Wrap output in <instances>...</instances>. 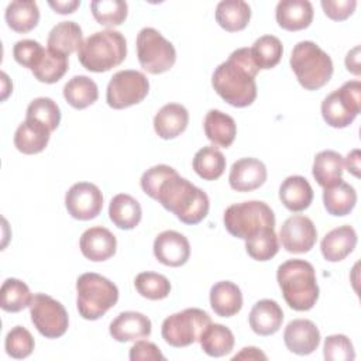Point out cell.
Returning <instances> with one entry per match:
<instances>
[{
    "instance_id": "cell-14",
    "label": "cell",
    "mask_w": 361,
    "mask_h": 361,
    "mask_svg": "<svg viewBox=\"0 0 361 361\" xmlns=\"http://www.w3.org/2000/svg\"><path fill=\"white\" fill-rule=\"evenodd\" d=\"M316 226L303 214H295L286 219L279 230V241L282 247L292 254L309 252L316 244Z\"/></svg>"
},
{
    "instance_id": "cell-48",
    "label": "cell",
    "mask_w": 361,
    "mask_h": 361,
    "mask_svg": "<svg viewBox=\"0 0 361 361\" xmlns=\"http://www.w3.org/2000/svg\"><path fill=\"white\" fill-rule=\"evenodd\" d=\"M128 357L131 361L165 360V355L161 353V350L158 348L157 344L147 341V340H141V338L133 344V347L130 348Z\"/></svg>"
},
{
    "instance_id": "cell-13",
    "label": "cell",
    "mask_w": 361,
    "mask_h": 361,
    "mask_svg": "<svg viewBox=\"0 0 361 361\" xmlns=\"http://www.w3.org/2000/svg\"><path fill=\"white\" fill-rule=\"evenodd\" d=\"M65 207L76 220H92L103 209V195L94 183L78 182L66 192Z\"/></svg>"
},
{
    "instance_id": "cell-32",
    "label": "cell",
    "mask_w": 361,
    "mask_h": 361,
    "mask_svg": "<svg viewBox=\"0 0 361 361\" xmlns=\"http://www.w3.org/2000/svg\"><path fill=\"white\" fill-rule=\"evenodd\" d=\"M7 25L16 32H28L34 30L39 21V8L35 1L16 0L11 1L4 13Z\"/></svg>"
},
{
    "instance_id": "cell-42",
    "label": "cell",
    "mask_w": 361,
    "mask_h": 361,
    "mask_svg": "<svg viewBox=\"0 0 361 361\" xmlns=\"http://www.w3.org/2000/svg\"><path fill=\"white\" fill-rule=\"evenodd\" d=\"M137 292L149 300L165 299L171 292V282L166 276L157 272H140L134 279Z\"/></svg>"
},
{
    "instance_id": "cell-7",
    "label": "cell",
    "mask_w": 361,
    "mask_h": 361,
    "mask_svg": "<svg viewBox=\"0 0 361 361\" xmlns=\"http://www.w3.org/2000/svg\"><path fill=\"white\" fill-rule=\"evenodd\" d=\"M226 230L237 238L248 240L264 228H275L272 209L261 200H247L228 206L223 216Z\"/></svg>"
},
{
    "instance_id": "cell-18",
    "label": "cell",
    "mask_w": 361,
    "mask_h": 361,
    "mask_svg": "<svg viewBox=\"0 0 361 361\" xmlns=\"http://www.w3.org/2000/svg\"><path fill=\"white\" fill-rule=\"evenodd\" d=\"M79 247L85 258L93 262H102L116 254L117 240L109 228L96 226L87 228L82 234Z\"/></svg>"
},
{
    "instance_id": "cell-22",
    "label": "cell",
    "mask_w": 361,
    "mask_h": 361,
    "mask_svg": "<svg viewBox=\"0 0 361 361\" xmlns=\"http://www.w3.org/2000/svg\"><path fill=\"white\" fill-rule=\"evenodd\" d=\"M357 245V233L351 226H340L329 231L322 243L320 250L326 261L338 262L347 258Z\"/></svg>"
},
{
    "instance_id": "cell-3",
    "label": "cell",
    "mask_w": 361,
    "mask_h": 361,
    "mask_svg": "<svg viewBox=\"0 0 361 361\" xmlns=\"http://www.w3.org/2000/svg\"><path fill=\"white\" fill-rule=\"evenodd\" d=\"M276 281L288 306L298 312L310 310L319 299L314 268L305 259H288L278 267Z\"/></svg>"
},
{
    "instance_id": "cell-15",
    "label": "cell",
    "mask_w": 361,
    "mask_h": 361,
    "mask_svg": "<svg viewBox=\"0 0 361 361\" xmlns=\"http://www.w3.org/2000/svg\"><path fill=\"white\" fill-rule=\"evenodd\" d=\"M152 250L155 258L166 267H182L190 257V244L188 238L175 230L159 233L154 240Z\"/></svg>"
},
{
    "instance_id": "cell-29",
    "label": "cell",
    "mask_w": 361,
    "mask_h": 361,
    "mask_svg": "<svg viewBox=\"0 0 361 361\" xmlns=\"http://www.w3.org/2000/svg\"><path fill=\"white\" fill-rule=\"evenodd\" d=\"M83 44V32L78 23L75 21H61L58 23L48 35L47 45L49 49L69 56L78 52Z\"/></svg>"
},
{
    "instance_id": "cell-35",
    "label": "cell",
    "mask_w": 361,
    "mask_h": 361,
    "mask_svg": "<svg viewBox=\"0 0 361 361\" xmlns=\"http://www.w3.org/2000/svg\"><path fill=\"white\" fill-rule=\"evenodd\" d=\"M202 350L210 357H224L234 348L233 331L219 323H210L199 338Z\"/></svg>"
},
{
    "instance_id": "cell-4",
    "label": "cell",
    "mask_w": 361,
    "mask_h": 361,
    "mask_svg": "<svg viewBox=\"0 0 361 361\" xmlns=\"http://www.w3.org/2000/svg\"><path fill=\"white\" fill-rule=\"evenodd\" d=\"M127 56V41L120 31L104 30L89 35L78 51L82 66L102 73L118 66Z\"/></svg>"
},
{
    "instance_id": "cell-8",
    "label": "cell",
    "mask_w": 361,
    "mask_h": 361,
    "mask_svg": "<svg viewBox=\"0 0 361 361\" xmlns=\"http://www.w3.org/2000/svg\"><path fill=\"white\" fill-rule=\"evenodd\" d=\"M210 323V316L204 310L189 307L168 316L162 322L161 334L166 344L182 348L199 341L202 333Z\"/></svg>"
},
{
    "instance_id": "cell-49",
    "label": "cell",
    "mask_w": 361,
    "mask_h": 361,
    "mask_svg": "<svg viewBox=\"0 0 361 361\" xmlns=\"http://www.w3.org/2000/svg\"><path fill=\"white\" fill-rule=\"evenodd\" d=\"M49 7L58 13V14H71L73 13L79 6V0H68V1H48Z\"/></svg>"
},
{
    "instance_id": "cell-37",
    "label": "cell",
    "mask_w": 361,
    "mask_h": 361,
    "mask_svg": "<svg viewBox=\"0 0 361 361\" xmlns=\"http://www.w3.org/2000/svg\"><path fill=\"white\" fill-rule=\"evenodd\" d=\"M34 296L27 286L20 279L7 278L0 289V306L4 312L17 313L25 307H30Z\"/></svg>"
},
{
    "instance_id": "cell-31",
    "label": "cell",
    "mask_w": 361,
    "mask_h": 361,
    "mask_svg": "<svg viewBox=\"0 0 361 361\" xmlns=\"http://www.w3.org/2000/svg\"><path fill=\"white\" fill-rule=\"evenodd\" d=\"M250 18L251 7L243 0H223L216 7V21L228 32L244 30L248 25Z\"/></svg>"
},
{
    "instance_id": "cell-9",
    "label": "cell",
    "mask_w": 361,
    "mask_h": 361,
    "mask_svg": "<svg viewBox=\"0 0 361 361\" xmlns=\"http://www.w3.org/2000/svg\"><path fill=\"white\" fill-rule=\"evenodd\" d=\"M323 120L333 128L348 127L361 111V83L348 80L322 102Z\"/></svg>"
},
{
    "instance_id": "cell-21",
    "label": "cell",
    "mask_w": 361,
    "mask_h": 361,
    "mask_svg": "<svg viewBox=\"0 0 361 361\" xmlns=\"http://www.w3.org/2000/svg\"><path fill=\"white\" fill-rule=\"evenodd\" d=\"M51 130L32 118H25L14 133V147L25 154L32 155L44 151L49 142Z\"/></svg>"
},
{
    "instance_id": "cell-19",
    "label": "cell",
    "mask_w": 361,
    "mask_h": 361,
    "mask_svg": "<svg viewBox=\"0 0 361 361\" xmlns=\"http://www.w3.org/2000/svg\"><path fill=\"white\" fill-rule=\"evenodd\" d=\"M152 324L151 320L140 312H121L109 327L110 336L120 343L137 341L145 338L151 334Z\"/></svg>"
},
{
    "instance_id": "cell-45",
    "label": "cell",
    "mask_w": 361,
    "mask_h": 361,
    "mask_svg": "<svg viewBox=\"0 0 361 361\" xmlns=\"http://www.w3.org/2000/svg\"><path fill=\"white\" fill-rule=\"evenodd\" d=\"M323 357L326 361H353L355 351L347 336L333 334L324 340Z\"/></svg>"
},
{
    "instance_id": "cell-53",
    "label": "cell",
    "mask_w": 361,
    "mask_h": 361,
    "mask_svg": "<svg viewBox=\"0 0 361 361\" xmlns=\"http://www.w3.org/2000/svg\"><path fill=\"white\" fill-rule=\"evenodd\" d=\"M1 78H3V93H1V100H6L7 99V96L10 94V92H11V89L13 87H8L7 86V83H10L8 82V78H7V75L3 72L1 73Z\"/></svg>"
},
{
    "instance_id": "cell-46",
    "label": "cell",
    "mask_w": 361,
    "mask_h": 361,
    "mask_svg": "<svg viewBox=\"0 0 361 361\" xmlns=\"http://www.w3.org/2000/svg\"><path fill=\"white\" fill-rule=\"evenodd\" d=\"M45 48L34 39H20L13 47V56L17 63L32 71L44 55Z\"/></svg>"
},
{
    "instance_id": "cell-27",
    "label": "cell",
    "mask_w": 361,
    "mask_h": 361,
    "mask_svg": "<svg viewBox=\"0 0 361 361\" xmlns=\"http://www.w3.org/2000/svg\"><path fill=\"white\" fill-rule=\"evenodd\" d=\"M279 199L288 210L302 212L310 206L313 200V189L306 178L292 175L281 183Z\"/></svg>"
},
{
    "instance_id": "cell-38",
    "label": "cell",
    "mask_w": 361,
    "mask_h": 361,
    "mask_svg": "<svg viewBox=\"0 0 361 361\" xmlns=\"http://www.w3.org/2000/svg\"><path fill=\"white\" fill-rule=\"evenodd\" d=\"M69 66L68 56L59 52H55L49 48L44 51L37 66L31 71L34 78L42 83H56L63 78Z\"/></svg>"
},
{
    "instance_id": "cell-16",
    "label": "cell",
    "mask_w": 361,
    "mask_h": 361,
    "mask_svg": "<svg viewBox=\"0 0 361 361\" xmlns=\"http://www.w3.org/2000/svg\"><path fill=\"white\" fill-rule=\"evenodd\" d=\"M283 343L290 353L309 355L320 344V331L312 320L295 319L283 330Z\"/></svg>"
},
{
    "instance_id": "cell-40",
    "label": "cell",
    "mask_w": 361,
    "mask_h": 361,
    "mask_svg": "<svg viewBox=\"0 0 361 361\" xmlns=\"http://www.w3.org/2000/svg\"><path fill=\"white\" fill-rule=\"evenodd\" d=\"M93 18L104 27L123 24L128 14V6L123 0H94L90 3Z\"/></svg>"
},
{
    "instance_id": "cell-50",
    "label": "cell",
    "mask_w": 361,
    "mask_h": 361,
    "mask_svg": "<svg viewBox=\"0 0 361 361\" xmlns=\"http://www.w3.org/2000/svg\"><path fill=\"white\" fill-rule=\"evenodd\" d=\"M345 68L354 75H360V47L353 48L345 56Z\"/></svg>"
},
{
    "instance_id": "cell-51",
    "label": "cell",
    "mask_w": 361,
    "mask_h": 361,
    "mask_svg": "<svg viewBox=\"0 0 361 361\" xmlns=\"http://www.w3.org/2000/svg\"><path fill=\"white\" fill-rule=\"evenodd\" d=\"M344 164L351 175L360 178V149H353L351 152H348Z\"/></svg>"
},
{
    "instance_id": "cell-6",
    "label": "cell",
    "mask_w": 361,
    "mask_h": 361,
    "mask_svg": "<svg viewBox=\"0 0 361 361\" xmlns=\"http://www.w3.org/2000/svg\"><path fill=\"white\" fill-rule=\"evenodd\" d=\"M76 293L78 312L86 320L100 319L118 300L117 286L96 272H86L78 278Z\"/></svg>"
},
{
    "instance_id": "cell-44",
    "label": "cell",
    "mask_w": 361,
    "mask_h": 361,
    "mask_svg": "<svg viewBox=\"0 0 361 361\" xmlns=\"http://www.w3.org/2000/svg\"><path fill=\"white\" fill-rule=\"evenodd\" d=\"M35 341L32 334L23 326L13 327L4 340V348L6 353L16 360H23L31 355L34 351Z\"/></svg>"
},
{
    "instance_id": "cell-26",
    "label": "cell",
    "mask_w": 361,
    "mask_h": 361,
    "mask_svg": "<svg viewBox=\"0 0 361 361\" xmlns=\"http://www.w3.org/2000/svg\"><path fill=\"white\" fill-rule=\"evenodd\" d=\"M210 306L220 317H231L243 307V293L231 281L216 282L210 289Z\"/></svg>"
},
{
    "instance_id": "cell-41",
    "label": "cell",
    "mask_w": 361,
    "mask_h": 361,
    "mask_svg": "<svg viewBox=\"0 0 361 361\" xmlns=\"http://www.w3.org/2000/svg\"><path fill=\"white\" fill-rule=\"evenodd\" d=\"M245 251L255 261H268L279 251L278 235L275 228H264L251 238L245 240Z\"/></svg>"
},
{
    "instance_id": "cell-2",
    "label": "cell",
    "mask_w": 361,
    "mask_h": 361,
    "mask_svg": "<svg viewBox=\"0 0 361 361\" xmlns=\"http://www.w3.org/2000/svg\"><path fill=\"white\" fill-rule=\"evenodd\" d=\"M258 72L250 48H238L214 69L212 86L230 106L247 107L257 99L255 76Z\"/></svg>"
},
{
    "instance_id": "cell-5",
    "label": "cell",
    "mask_w": 361,
    "mask_h": 361,
    "mask_svg": "<svg viewBox=\"0 0 361 361\" xmlns=\"http://www.w3.org/2000/svg\"><path fill=\"white\" fill-rule=\"evenodd\" d=\"M290 68L306 90H317L327 85L333 76V61L313 41L298 42L289 59Z\"/></svg>"
},
{
    "instance_id": "cell-1",
    "label": "cell",
    "mask_w": 361,
    "mask_h": 361,
    "mask_svg": "<svg viewBox=\"0 0 361 361\" xmlns=\"http://www.w3.org/2000/svg\"><path fill=\"white\" fill-rule=\"evenodd\" d=\"M141 189L185 224H199L209 213L206 192L182 178L172 166L161 164L147 169L140 180Z\"/></svg>"
},
{
    "instance_id": "cell-11",
    "label": "cell",
    "mask_w": 361,
    "mask_h": 361,
    "mask_svg": "<svg viewBox=\"0 0 361 361\" xmlns=\"http://www.w3.org/2000/svg\"><path fill=\"white\" fill-rule=\"evenodd\" d=\"M149 92V82L142 72L126 69L116 72L106 90V102L111 109L121 110L141 103Z\"/></svg>"
},
{
    "instance_id": "cell-28",
    "label": "cell",
    "mask_w": 361,
    "mask_h": 361,
    "mask_svg": "<svg viewBox=\"0 0 361 361\" xmlns=\"http://www.w3.org/2000/svg\"><path fill=\"white\" fill-rule=\"evenodd\" d=\"M343 169H344L343 157L337 151L324 149L314 157L312 173L316 182L323 189H327L343 180Z\"/></svg>"
},
{
    "instance_id": "cell-17",
    "label": "cell",
    "mask_w": 361,
    "mask_h": 361,
    "mask_svg": "<svg viewBox=\"0 0 361 361\" xmlns=\"http://www.w3.org/2000/svg\"><path fill=\"white\" fill-rule=\"evenodd\" d=\"M267 166L257 158H240L230 169L228 183L233 190L251 192L261 188L267 180Z\"/></svg>"
},
{
    "instance_id": "cell-30",
    "label": "cell",
    "mask_w": 361,
    "mask_h": 361,
    "mask_svg": "<svg viewBox=\"0 0 361 361\" xmlns=\"http://www.w3.org/2000/svg\"><path fill=\"white\" fill-rule=\"evenodd\" d=\"M109 217L118 228L131 230L140 224L142 210L140 203L133 196L118 193L110 200Z\"/></svg>"
},
{
    "instance_id": "cell-34",
    "label": "cell",
    "mask_w": 361,
    "mask_h": 361,
    "mask_svg": "<svg viewBox=\"0 0 361 361\" xmlns=\"http://www.w3.org/2000/svg\"><path fill=\"white\" fill-rule=\"evenodd\" d=\"M357 203V192L355 189L341 180L323 192V204L329 214L331 216H347L355 207Z\"/></svg>"
},
{
    "instance_id": "cell-12",
    "label": "cell",
    "mask_w": 361,
    "mask_h": 361,
    "mask_svg": "<svg viewBox=\"0 0 361 361\" xmlns=\"http://www.w3.org/2000/svg\"><path fill=\"white\" fill-rule=\"evenodd\" d=\"M30 316L34 327L45 338L63 336L69 326L68 312L63 305L45 293L34 295L30 305Z\"/></svg>"
},
{
    "instance_id": "cell-36",
    "label": "cell",
    "mask_w": 361,
    "mask_h": 361,
    "mask_svg": "<svg viewBox=\"0 0 361 361\" xmlns=\"http://www.w3.org/2000/svg\"><path fill=\"white\" fill-rule=\"evenodd\" d=\"M192 166L202 179L216 180L224 173L226 158L217 147L207 145L195 154Z\"/></svg>"
},
{
    "instance_id": "cell-20",
    "label": "cell",
    "mask_w": 361,
    "mask_h": 361,
    "mask_svg": "<svg viewBox=\"0 0 361 361\" xmlns=\"http://www.w3.org/2000/svg\"><path fill=\"white\" fill-rule=\"evenodd\" d=\"M275 18L286 31L305 30L313 20V6L309 0H281L275 8Z\"/></svg>"
},
{
    "instance_id": "cell-25",
    "label": "cell",
    "mask_w": 361,
    "mask_h": 361,
    "mask_svg": "<svg viewBox=\"0 0 361 361\" xmlns=\"http://www.w3.org/2000/svg\"><path fill=\"white\" fill-rule=\"evenodd\" d=\"M203 128L207 140L214 147L228 148L237 135V126L234 118L216 109H212L206 113Z\"/></svg>"
},
{
    "instance_id": "cell-23",
    "label": "cell",
    "mask_w": 361,
    "mask_h": 361,
    "mask_svg": "<svg viewBox=\"0 0 361 361\" xmlns=\"http://www.w3.org/2000/svg\"><path fill=\"white\" fill-rule=\"evenodd\" d=\"M189 124V113L179 103H168L154 117V130L162 140H173L180 135Z\"/></svg>"
},
{
    "instance_id": "cell-10",
    "label": "cell",
    "mask_w": 361,
    "mask_h": 361,
    "mask_svg": "<svg viewBox=\"0 0 361 361\" xmlns=\"http://www.w3.org/2000/svg\"><path fill=\"white\" fill-rule=\"evenodd\" d=\"M137 56L144 71L159 75L175 65L176 51L158 30L145 27L137 35Z\"/></svg>"
},
{
    "instance_id": "cell-33",
    "label": "cell",
    "mask_w": 361,
    "mask_h": 361,
    "mask_svg": "<svg viewBox=\"0 0 361 361\" xmlns=\"http://www.w3.org/2000/svg\"><path fill=\"white\" fill-rule=\"evenodd\" d=\"M63 97L73 109L83 110L97 100L99 89L93 79L85 75H78L65 83Z\"/></svg>"
},
{
    "instance_id": "cell-39",
    "label": "cell",
    "mask_w": 361,
    "mask_h": 361,
    "mask_svg": "<svg viewBox=\"0 0 361 361\" xmlns=\"http://www.w3.org/2000/svg\"><path fill=\"white\" fill-rule=\"evenodd\" d=\"M254 63L258 69H272L275 68L283 54L282 42L275 35H262L250 48Z\"/></svg>"
},
{
    "instance_id": "cell-52",
    "label": "cell",
    "mask_w": 361,
    "mask_h": 361,
    "mask_svg": "<svg viewBox=\"0 0 361 361\" xmlns=\"http://www.w3.org/2000/svg\"><path fill=\"white\" fill-rule=\"evenodd\" d=\"M235 360H267V355L257 347H244L233 357V361Z\"/></svg>"
},
{
    "instance_id": "cell-47",
    "label": "cell",
    "mask_w": 361,
    "mask_h": 361,
    "mask_svg": "<svg viewBox=\"0 0 361 361\" xmlns=\"http://www.w3.org/2000/svg\"><path fill=\"white\" fill-rule=\"evenodd\" d=\"M320 4L324 14L334 21L347 20L357 7L355 0H322Z\"/></svg>"
},
{
    "instance_id": "cell-43",
    "label": "cell",
    "mask_w": 361,
    "mask_h": 361,
    "mask_svg": "<svg viewBox=\"0 0 361 361\" xmlns=\"http://www.w3.org/2000/svg\"><path fill=\"white\" fill-rule=\"evenodd\" d=\"M25 118H32L45 124L52 133L58 128L61 123V110L52 99L37 97L28 104Z\"/></svg>"
},
{
    "instance_id": "cell-24",
    "label": "cell",
    "mask_w": 361,
    "mask_h": 361,
    "mask_svg": "<svg viewBox=\"0 0 361 361\" xmlns=\"http://www.w3.org/2000/svg\"><path fill=\"white\" fill-rule=\"evenodd\" d=\"M248 322L255 334L272 336L282 326L283 312L275 300L261 299L252 306Z\"/></svg>"
}]
</instances>
